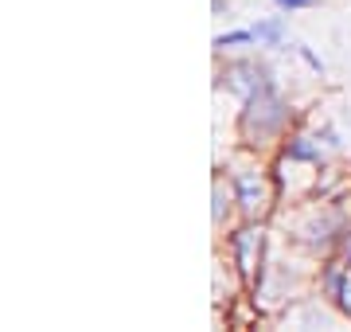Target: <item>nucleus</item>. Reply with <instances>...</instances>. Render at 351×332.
I'll return each instance as SVG.
<instances>
[{
    "label": "nucleus",
    "mask_w": 351,
    "mask_h": 332,
    "mask_svg": "<svg viewBox=\"0 0 351 332\" xmlns=\"http://www.w3.org/2000/svg\"><path fill=\"white\" fill-rule=\"evenodd\" d=\"M289 121V106L285 98L277 94V86L258 90L254 98H246V110H242V137L246 145H265L269 137H277Z\"/></svg>",
    "instance_id": "f257e3e1"
},
{
    "label": "nucleus",
    "mask_w": 351,
    "mask_h": 332,
    "mask_svg": "<svg viewBox=\"0 0 351 332\" xmlns=\"http://www.w3.org/2000/svg\"><path fill=\"white\" fill-rule=\"evenodd\" d=\"M269 200H274V192H269V180H265L262 168L234 172V204L242 207L246 219H262L269 211Z\"/></svg>",
    "instance_id": "f03ea898"
},
{
    "label": "nucleus",
    "mask_w": 351,
    "mask_h": 332,
    "mask_svg": "<svg viewBox=\"0 0 351 332\" xmlns=\"http://www.w3.org/2000/svg\"><path fill=\"white\" fill-rule=\"evenodd\" d=\"M223 78H226V86L234 90L242 102H246V98H254L258 90L274 86V82H269V71H265L262 63H254V59H239V63H230L223 71Z\"/></svg>",
    "instance_id": "7ed1b4c3"
},
{
    "label": "nucleus",
    "mask_w": 351,
    "mask_h": 332,
    "mask_svg": "<svg viewBox=\"0 0 351 332\" xmlns=\"http://www.w3.org/2000/svg\"><path fill=\"white\" fill-rule=\"evenodd\" d=\"M262 246H265L262 227H242L239 235H230V254H234V266L246 281H254V266L262 262Z\"/></svg>",
    "instance_id": "20e7f679"
},
{
    "label": "nucleus",
    "mask_w": 351,
    "mask_h": 332,
    "mask_svg": "<svg viewBox=\"0 0 351 332\" xmlns=\"http://www.w3.org/2000/svg\"><path fill=\"white\" fill-rule=\"evenodd\" d=\"M324 289L336 297V305L351 317V266H343V262H328V270H324Z\"/></svg>",
    "instance_id": "39448f33"
},
{
    "label": "nucleus",
    "mask_w": 351,
    "mask_h": 332,
    "mask_svg": "<svg viewBox=\"0 0 351 332\" xmlns=\"http://www.w3.org/2000/svg\"><path fill=\"white\" fill-rule=\"evenodd\" d=\"M254 36H258V43H265V47H281V39H285V24H281V16L254 24Z\"/></svg>",
    "instance_id": "423d86ee"
},
{
    "label": "nucleus",
    "mask_w": 351,
    "mask_h": 332,
    "mask_svg": "<svg viewBox=\"0 0 351 332\" xmlns=\"http://www.w3.org/2000/svg\"><path fill=\"white\" fill-rule=\"evenodd\" d=\"M285 153L293 156V161H320V149H316L308 137H293V141L285 145Z\"/></svg>",
    "instance_id": "0eeeda50"
},
{
    "label": "nucleus",
    "mask_w": 351,
    "mask_h": 332,
    "mask_svg": "<svg viewBox=\"0 0 351 332\" xmlns=\"http://www.w3.org/2000/svg\"><path fill=\"white\" fill-rule=\"evenodd\" d=\"M254 27H242V32H226V36H219L215 39V47H219V51H226V47H239V43H254Z\"/></svg>",
    "instance_id": "6e6552de"
},
{
    "label": "nucleus",
    "mask_w": 351,
    "mask_h": 332,
    "mask_svg": "<svg viewBox=\"0 0 351 332\" xmlns=\"http://www.w3.org/2000/svg\"><path fill=\"white\" fill-rule=\"evenodd\" d=\"M226 200H230V195H223V180H215V211H211L215 223H223V207H226Z\"/></svg>",
    "instance_id": "1a4fd4ad"
},
{
    "label": "nucleus",
    "mask_w": 351,
    "mask_h": 332,
    "mask_svg": "<svg viewBox=\"0 0 351 332\" xmlns=\"http://www.w3.org/2000/svg\"><path fill=\"white\" fill-rule=\"evenodd\" d=\"M277 8H285V12H301V8H313V0H274Z\"/></svg>",
    "instance_id": "9d476101"
},
{
    "label": "nucleus",
    "mask_w": 351,
    "mask_h": 332,
    "mask_svg": "<svg viewBox=\"0 0 351 332\" xmlns=\"http://www.w3.org/2000/svg\"><path fill=\"white\" fill-rule=\"evenodd\" d=\"M343 258H348V266H351V230H348V239H343Z\"/></svg>",
    "instance_id": "9b49d317"
}]
</instances>
